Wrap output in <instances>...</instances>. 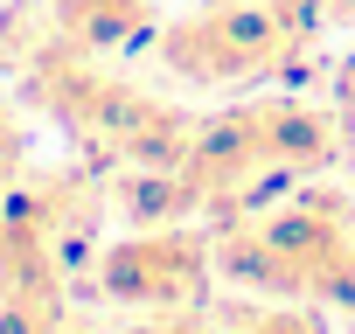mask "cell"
Here are the masks:
<instances>
[{
  "label": "cell",
  "mask_w": 355,
  "mask_h": 334,
  "mask_svg": "<svg viewBox=\"0 0 355 334\" xmlns=\"http://www.w3.org/2000/svg\"><path fill=\"white\" fill-rule=\"evenodd\" d=\"M216 285V230L202 223H132L98 251V292L132 313H189Z\"/></svg>",
  "instance_id": "cell-6"
},
{
  "label": "cell",
  "mask_w": 355,
  "mask_h": 334,
  "mask_svg": "<svg viewBox=\"0 0 355 334\" xmlns=\"http://www.w3.org/2000/svg\"><path fill=\"white\" fill-rule=\"evenodd\" d=\"M341 320H348V327H355V306H348V313H341Z\"/></svg>",
  "instance_id": "cell-14"
},
{
  "label": "cell",
  "mask_w": 355,
  "mask_h": 334,
  "mask_svg": "<svg viewBox=\"0 0 355 334\" xmlns=\"http://www.w3.org/2000/svg\"><path fill=\"white\" fill-rule=\"evenodd\" d=\"M98 188L84 175H21L0 195V299L70 292V251L98 230Z\"/></svg>",
  "instance_id": "cell-5"
},
{
  "label": "cell",
  "mask_w": 355,
  "mask_h": 334,
  "mask_svg": "<svg viewBox=\"0 0 355 334\" xmlns=\"http://www.w3.org/2000/svg\"><path fill=\"white\" fill-rule=\"evenodd\" d=\"M230 334H327V320H320V306H300V299H272V306H258V313L230 320Z\"/></svg>",
  "instance_id": "cell-9"
},
{
  "label": "cell",
  "mask_w": 355,
  "mask_h": 334,
  "mask_svg": "<svg viewBox=\"0 0 355 334\" xmlns=\"http://www.w3.org/2000/svg\"><path fill=\"white\" fill-rule=\"evenodd\" d=\"M341 112L300 105V98H244L216 118L196 125V146L182 160V182L202 216H244L272 202V188L320 182L327 167H341Z\"/></svg>",
  "instance_id": "cell-1"
},
{
  "label": "cell",
  "mask_w": 355,
  "mask_h": 334,
  "mask_svg": "<svg viewBox=\"0 0 355 334\" xmlns=\"http://www.w3.org/2000/svg\"><path fill=\"white\" fill-rule=\"evenodd\" d=\"M160 28V0H49V35L84 56H125Z\"/></svg>",
  "instance_id": "cell-7"
},
{
  "label": "cell",
  "mask_w": 355,
  "mask_h": 334,
  "mask_svg": "<svg viewBox=\"0 0 355 334\" xmlns=\"http://www.w3.org/2000/svg\"><path fill=\"white\" fill-rule=\"evenodd\" d=\"M15 84L56 132H70L77 146H91L119 167H182L196 146V125H202L174 98H153L146 84L119 77L112 56H84L56 35H42V49H28L15 63Z\"/></svg>",
  "instance_id": "cell-2"
},
{
  "label": "cell",
  "mask_w": 355,
  "mask_h": 334,
  "mask_svg": "<svg viewBox=\"0 0 355 334\" xmlns=\"http://www.w3.org/2000/svg\"><path fill=\"white\" fill-rule=\"evenodd\" d=\"M132 334H209V327H202V313L189 306V313H146V327H132Z\"/></svg>",
  "instance_id": "cell-11"
},
{
  "label": "cell",
  "mask_w": 355,
  "mask_h": 334,
  "mask_svg": "<svg viewBox=\"0 0 355 334\" xmlns=\"http://www.w3.org/2000/svg\"><path fill=\"white\" fill-rule=\"evenodd\" d=\"M320 21V0H202L153 28V56L174 84L196 91L286 84L313 56Z\"/></svg>",
  "instance_id": "cell-4"
},
{
  "label": "cell",
  "mask_w": 355,
  "mask_h": 334,
  "mask_svg": "<svg viewBox=\"0 0 355 334\" xmlns=\"http://www.w3.org/2000/svg\"><path fill=\"white\" fill-rule=\"evenodd\" d=\"M0 334H105L70 292L56 299H0Z\"/></svg>",
  "instance_id": "cell-8"
},
{
  "label": "cell",
  "mask_w": 355,
  "mask_h": 334,
  "mask_svg": "<svg viewBox=\"0 0 355 334\" xmlns=\"http://www.w3.org/2000/svg\"><path fill=\"white\" fill-rule=\"evenodd\" d=\"M21 175H28V132H21V118L8 105H0V195H8Z\"/></svg>",
  "instance_id": "cell-10"
},
{
  "label": "cell",
  "mask_w": 355,
  "mask_h": 334,
  "mask_svg": "<svg viewBox=\"0 0 355 334\" xmlns=\"http://www.w3.org/2000/svg\"><path fill=\"white\" fill-rule=\"evenodd\" d=\"M320 15L341 21V28H355V0H320Z\"/></svg>",
  "instance_id": "cell-13"
},
{
  "label": "cell",
  "mask_w": 355,
  "mask_h": 334,
  "mask_svg": "<svg viewBox=\"0 0 355 334\" xmlns=\"http://www.w3.org/2000/svg\"><path fill=\"white\" fill-rule=\"evenodd\" d=\"M216 279L258 292V299H300V306H355V216L341 195L306 188L293 202H258L244 216L216 223Z\"/></svg>",
  "instance_id": "cell-3"
},
{
  "label": "cell",
  "mask_w": 355,
  "mask_h": 334,
  "mask_svg": "<svg viewBox=\"0 0 355 334\" xmlns=\"http://www.w3.org/2000/svg\"><path fill=\"white\" fill-rule=\"evenodd\" d=\"M334 112H341V125L355 132V56L334 63Z\"/></svg>",
  "instance_id": "cell-12"
}]
</instances>
